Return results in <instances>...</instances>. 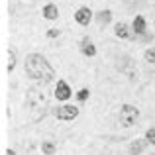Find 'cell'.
Returning <instances> with one entry per match:
<instances>
[{"label": "cell", "mask_w": 155, "mask_h": 155, "mask_svg": "<svg viewBox=\"0 0 155 155\" xmlns=\"http://www.w3.org/2000/svg\"><path fill=\"white\" fill-rule=\"evenodd\" d=\"M26 106L30 110V116L34 122L41 120L47 114V108H49V96H47L45 91L38 87H31L30 91L26 92Z\"/></svg>", "instance_id": "obj_2"}, {"label": "cell", "mask_w": 155, "mask_h": 155, "mask_svg": "<svg viewBox=\"0 0 155 155\" xmlns=\"http://www.w3.org/2000/svg\"><path fill=\"white\" fill-rule=\"evenodd\" d=\"M57 16H59V10H57L55 4H47V6H43V18H45V20H57Z\"/></svg>", "instance_id": "obj_9"}, {"label": "cell", "mask_w": 155, "mask_h": 155, "mask_svg": "<svg viewBox=\"0 0 155 155\" xmlns=\"http://www.w3.org/2000/svg\"><path fill=\"white\" fill-rule=\"evenodd\" d=\"M145 61H149V63H155V47L145 51Z\"/></svg>", "instance_id": "obj_17"}, {"label": "cell", "mask_w": 155, "mask_h": 155, "mask_svg": "<svg viewBox=\"0 0 155 155\" xmlns=\"http://www.w3.org/2000/svg\"><path fill=\"white\" fill-rule=\"evenodd\" d=\"M77 98H79L81 102H84V100L88 98V88H81V91L77 92Z\"/></svg>", "instance_id": "obj_15"}, {"label": "cell", "mask_w": 155, "mask_h": 155, "mask_svg": "<svg viewBox=\"0 0 155 155\" xmlns=\"http://www.w3.org/2000/svg\"><path fill=\"white\" fill-rule=\"evenodd\" d=\"M41 151L45 155H53V153H55V143H51V141H43V143H41Z\"/></svg>", "instance_id": "obj_13"}, {"label": "cell", "mask_w": 155, "mask_h": 155, "mask_svg": "<svg viewBox=\"0 0 155 155\" xmlns=\"http://www.w3.org/2000/svg\"><path fill=\"white\" fill-rule=\"evenodd\" d=\"M6 155H16V151H14V149H8V151H6Z\"/></svg>", "instance_id": "obj_19"}, {"label": "cell", "mask_w": 155, "mask_h": 155, "mask_svg": "<svg viewBox=\"0 0 155 155\" xmlns=\"http://www.w3.org/2000/svg\"><path fill=\"white\" fill-rule=\"evenodd\" d=\"M75 20L81 24V26H88V22L92 20V12H91V8H87V6L79 8V10H77V14H75Z\"/></svg>", "instance_id": "obj_6"}, {"label": "cell", "mask_w": 155, "mask_h": 155, "mask_svg": "<svg viewBox=\"0 0 155 155\" xmlns=\"http://www.w3.org/2000/svg\"><path fill=\"white\" fill-rule=\"evenodd\" d=\"M132 28H134V31H136V34H143V31H145V20H143V16H136Z\"/></svg>", "instance_id": "obj_11"}, {"label": "cell", "mask_w": 155, "mask_h": 155, "mask_svg": "<svg viewBox=\"0 0 155 155\" xmlns=\"http://www.w3.org/2000/svg\"><path fill=\"white\" fill-rule=\"evenodd\" d=\"M26 73L39 83H51L53 77H55L53 67L45 61V57L38 55V53H31V55L26 57Z\"/></svg>", "instance_id": "obj_1"}, {"label": "cell", "mask_w": 155, "mask_h": 155, "mask_svg": "<svg viewBox=\"0 0 155 155\" xmlns=\"http://www.w3.org/2000/svg\"><path fill=\"white\" fill-rule=\"evenodd\" d=\"M145 143H147V140H136L132 145H130V153L132 155H140L141 151H143Z\"/></svg>", "instance_id": "obj_10"}, {"label": "cell", "mask_w": 155, "mask_h": 155, "mask_svg": "<svg viewBox=\"0 0 155 155\" xmlns=\"http://www.w3.org/2000/svg\"><path fill=\"white\" fill-rule=\"evenodd\" d=\"M145 140H147L149 143L155 145V128H149V130H147V134H145Z\"/></svg>", "instance_id": "obj_16"}, {"label": "cell", "mask_w": 155, "mask_h": 155, "mask_svg": "<svg viewBox=\"0 0 155 155\" xmlns=\"http://www.w3.org/2000/svg\"><path fill=\"white\" fill-rule=\"evenodd\" d=\"M114 34H116L118 38H122V39H128L130 35H132V31H130V26H128V24L120 22V24H116V30H114Z\"/></svg>", "instance_id": "obj_8"}, {"label": "cell", "mask_w": 155, "mask_h": 155, "mask_svg": "<svg viewBox=\"0 0 155 155\" xmlns=\"http://www.w3.org/2000/svg\"><path fill=\"white\" fill-rule=\"evenodd\" d=\"M137 116H140V110L132 104H124L120 108V124L124 126V128H130V126L136 124Z\"/></svg>", "instance_id": "obj_3"}, {"label": "cell", "mask_w": 155, "mask_h": 155, "mask_svg": "<svg viewBox=\"0 0 155 155\" xmlns=\"http://www.w3.org/2000/svg\"><path fill=\"white\" fill-rule=\"evenodd\" d=\"M47 35H49V38H57V35H59V30H49Z\"/></svg>", "instance_id": "obj_18"}, {"label": "cell", "mask_w": 155, "mask_h": 155, "mask_svg": "<svg viewBox=\"0 0 155 155\" xmlns=\"http://www.w3.org/2000/svg\"><path fill=\"white\" fill-rule=\"evenodd\" d=\"M16 67V53L14 49H8V71H14Z\"/></svg>", "instance_id": "obj_14"}, {"label": "cell", "mask_w": 155, "mask_h": 155, "mask_svg": "<svg viewBox=\"0 0 155 155\" xmlns=\"http://www.w3.org/2000/svg\"><path fill=\"white\" fill-rule=\"evenodd\" d=\"M71 88L65 81H57V87H55V98L57 100H69L71 98Z\"/></svg>", "instance_id": "obj_5"}, {"label": "cell", "mask_w": 155, "mask_h": 155, "mask_svg": "<svg viewBox=\"0 0 155 155\" xmlns=\"http://www.w3.org/2000/svg\"><path fill=\"white\" fill-rule=\"evenodd\" d=\"M53 114L57 116V120H65V122H71L79 116V108L77 106H71V104H65V106H59V108L53 110Z\"/></svg>", "instance_id": "obj_4"}, {"label": "cell", "mask_w": 155, "mask_h": 155, "mask_svg": "<svg viewBox=\"0 0 155 155\" xmlns=\"http://www.w3.org/2000/svg\"><path fill=\"white\" fill-rule=\"evenodd\" d=\"M81 51H83V55H87V57H94L96 55V47L92 45V41L88 38L81 39Z\"/></svg>", "instance_id": "obj_7"}, {"label": "cell", "mask_w": 155, "mask_h": 155, "mask_svg": "<svg viewBox=\"0 0 155 155\" xmlns=\"http://www.w3.org/2000/svg\"><path fill=\"white\" fill-rule=\"evenodd\" d=\"M110 20H112V12H110V10L98 12V22H100V24H108Z\"/></svg>", "instance_id": "obj_12"}]
</instances>
